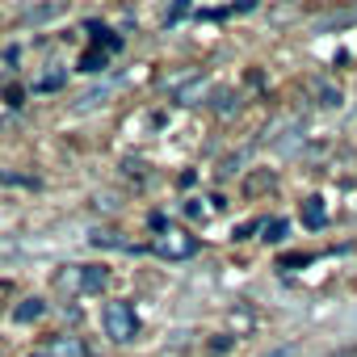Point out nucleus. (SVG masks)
Here are the masks:
<instances>
[{
  "instance_id": "f257e3e1",
  "label": "nucleus",
  "mask_w": 357,
  "mask_h": 357,
  "mask_svg": "<svg viewBox=\"0 0 357 357\" xmlns=\"http://www.w3.org/2000/svg\"><path fill=\"white\" fill-rule=\"evenodd\" d=\"M101 324H105V336H109V340H118V344H126V340H135V336H139V315H135V307H130L126 298L105 303Z\"/></svg>"
},
{
  "instance_id": "f03ea898",
  "label": "nucleus",
  "mask_w": 357,
  "mask_h": 357,
  "mask_svg": "<svg viewBox=\"0 0 357 357\" xmlns=\"http://www.w3.org/2000/svg\"><path fill=\"white\" fill-rule=\"evenodd\" d=\"M151 252L155 257H164V261H185V257H194L198 252V236H190V231H160V236H151Z\"/></svg>"
},
{
  "instance_id": "7ed1b4c3",
  "label": "nucleus",
  "mask_w": 357,
  "mask_h": 357,
  "mask_svg": "<svg viewBox=\"0 0 357 357\" xmlns=\"http://www.w3.org/2000/svg\"><path fill=\"white\" fill-rule=\"evenodd\" d=\"M47 357H89V344L84 336H51Z\"/></svg>"
},
{
  "instance_id": "20e7f679",
  "label": "nucleus",
  "mask_w": 357,
  "mask_h": 357,
  "mask_svg": "<svg viewBox=\"0 0 357 357\" xmlns=\"http://www.w3.org/2000/svg\"><path fill=\"white\" fill-rule=\"evenodd\" d=\"M109 286V269L105 265H84L80 269V294H101Z\"/></svg>"
},
{
  "instance_id": "39448f33",
  "label": "nucleus",
  "mask_w": 357,
  "mask_h": 357,
  "mask_svg": "<svg viewBox=\"0 0 357 357\" xmlns=\"http://www.w3.org/2000/svg\"><path fill=\"white\" fill-rule=\"evenodd\" d=\"M43 315H47V298H38V294L22 298V303L13 307V319H17V324H38Z\"/></svg>"
},
{
  "instance_id": "423d86ee",
  "label": "nucleus",
  "mask_w": 357,
  "mask_h": 357,
  "mask_svg": "<svg viewBox=\"0 0 357 357\" xmlns=\"http://www.w3.org/2000/svg\"><path fill=\"white\" fill-rule=\"evenodd\" d=\"M206 93H211V80L206 76H194L190 84L176 89V101H181V105H198V97H206Z\"/></svg>"
},
{
  "instance_id": "0eeeda50",
  "label": "nucleus",
  "mask_w": 357,
  "mask_h": 357,
  "mask_svg": "<svg viewBox=\"0 0 357 357\" xmlns=\"http://www.w3.org/2000/svg\"><path fill=\"white\" fill-rule=\"evenodd\" d=\"M105 63H109V51H101V47H89V51L80 55V72H84V76L105 72Z\"/></svg>"
},
{
  "instance_id": "6e6552de",
  "label": "nucleus",
  "mask_w": 357,
  "mask_h": 357,
  "mask_svg": "<svg viewBox=\"0 0 357 357\" xmlns=\"http://www.w3.org/2000/svg\"><path fill=\"white\" fill-rule=\"evenodd\" d=\"M303 223H307L311 231H319V227L328 223V211H324V198H307V202H303Z\"/></svg>"
},
{
  "instance_id": "1a4fd4ad",
  "label": "nucleus",
  "mask_w": 357,
  "mask_h": 357,
  "mask_svg": "<svg viewBox=\"0 0 357 357\" xmlns=\"http://www.w3.org/2000/svg\"><path fill=\"white\" fill-rule=\"evenodd\" d=\"M261 231H265V244H282V240L290 236V227H286L282 219H265V227H261Z\"/></svg>"
},
{
  "instance_id": "9d476101",
  "label": "nucleus",
  "mask_w": 357,
  "mask_h": 357,
  "mask_svg": "<svg viewBox=\"0 0 357 357\" xmlns=\"http://www.w3.org/2000/svg\"><path fill=\"white\" fill-rule=\"evenodd\" d=\"M63 84H68V72H63V68H55V72H47V76L38 80V89H43V93H59Z\"/></svg>"
},
{
  "instance_id": "9b49d317",
  "label": "nucleus",
  "mask_w": 357,
  "mask_h": 357,
  "mask_svg": "<svg viewBox=\"0 0 357 357\" xmlns=\"http://www.w3.org/2000/svg\"><path fill=\"white\" fill-rule=\"evenodd\" d=\"M211 349H215V353H227V349H231V340H227V336H223V340L215 336V340H211Z\"/></svg>"
}]
</instances>
